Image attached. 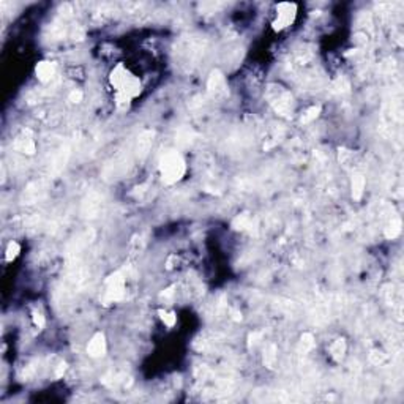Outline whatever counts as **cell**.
I'll use <instances>...</instances> for the list:
<instances>
[{"label":"cell","mask_w":404,"mask_h":404,"mask_svg":"<svg viewBox=\"0 0 404 404\" xmlns=\"http://www.w3.org/2000/svg\"><path fill=\"white\" fill-rule=\"evenodd\" d=\"M401 234V220L395 218L390 221V224L385 228V237L387 239H397Z\"/></svg>","instance_id":"obj_18"},{"label":"cell","mask_w":404,"mask_h":404,"mask_svg":"<svg viewBox=\"0 0 404 404\" xmlns=\"http://www.w3.org/2000/svg\"><path fill=\"white\" fill-rule=\"evenodd\" d=\"M186 172V163L183 157L175 150H169L160 158V174L161 180L166 185H174L180 182Z\"/></svg>","instance_id":"obj_2"},{"label":"cell","mask_w":404,"mask_h":404,"mask_svg":"<svg viewBox=\"0 0 404 404\" xmlns=\"http://www.w3.org/2000/svg\"><path fill=\"white\" fill-rule=\"evenodd\" d=\"M313 347H314V336H313V333L307 331V333L302 335V338L299 341V352L300 354H307V352L311 351Z\"/></svg>","instance_id":"obj_16"},{"label":"cell","mask_w":404,"mask_h":404,"mask_svg":"<svg viewBox=\"0 0 404 404\" xmlns=\"http://www.w3.org/2000/svg\"><path fill=\"white\" fill-rule=\"evenodd\" d=\"M14 149L17 152H21V154H25V155H33L35 152H37V146H35V141L32 139V136L27 131V134H21V136H17L16 141H14Z\"/></svg>","instance_id":"obj_9"},{"label":"cell","mask_w":404,"mask_h":404,"mask_svg":"<svg viewBox=\"0 0 404 404\" xmlns=\"http://www.w3.org/2000/svg\"><path fill=\"white\" fill-rule=\"evenodd\" d=\"M109 82L114 87L115 93H122L125 96H128L130 100L139 96V93L142 90L139 78L134 76L133 73H130V70L125 68L123 64H119L111 71Z\"/></svg>","instance_id":"obj_1"},{"label":"cell","mask_w":404,"mask_h":404,"mask_svg":"<svg viewBox=\"0 0 404 404\" xmlns=\"http://www.w3.org/2000/svg\"><path fill=\"white\" fill-rule=\"evenodd\" d=\"M276 346L275 344H268L265 349H264V357H262V362L267 368H275V363H276Z\"/></svg>","instance_id":"obj_15"},{"label":"cell","mask_w":404,"mask_h":404,"mask_svg":"<svg viewBox=\"0 0 404 404\" xmlns=\"http://www.w3.org/2000/svg\"><path fill=\"white\" fill-rule=\"evenodd\" d=\"M253 224H256V221H253V218H251V215L248 212H243V213H239L237 217L232 220L231 226L234 231H246L253 228Z\"/></svg>","instance_id":"obj_12"},{"label":"cell","mask_w":404,"mask_h":404,"mask_svg":"<svg viewBox=\"0 0 404 404\" xmlns=\"http://www.w3.org/2000/svg\"><path fill=\"white\" fill-rule=\"evenodd\" d=\"M384 360H385V355L381 351H373L370 354V362L374 363V365H381Z\"/></svg>","instance_id":"obj_22"},{"label":"cell","mask_w":404,"mask_h":404,"mask_svg":"<svg viewBox=\"0 0 404 404\" xmlns=\"http://www.w3.org/2000/svg\"><path fill=\"white\" fill-rule=\"evenodd\" d=\"M207 90L212 98L215 100H223V98L228 96V84H226V78L221 73L220 70H213L209 81H207Z\"/></svg>","instance_id":"obj_6"},{"label":"cell","mask_w":404,"mask_h":404,"mask_svg":"<svg viewBox=\"0 0 404 404\" xmlns=\"http://www.w3.org/2000/svg\"><path fill=\"white\" fill-rule=\"evenodd\" d=\"M267 100L270 103L273 109L283 115V117H289L292 112V95L286 90L284 87L270 84L267 88Z\"/></svg>","instance_id":"obj_4"},{"label":"cell","mask_w":404,"mask_h":404,"mask_svg":"<svg viewBox=\"0 0 404 404\" xmlns=\"http://www.w3.org/2000/svg\"><path fill=\"white\" fill-rule=\"evenodd\" d=\"M231 313H232V319H234V321H242V314H240L239 311L232 310Z\"/></svg>","instance_id":"obj_26"},{"label":"cell","mask_w":404,"mask_h":404,"mask_svg":"<svg viewBox=\"0 0 404 404\" xmlns=\"http://www.w3.org/2000/svg\"><path fill=\"white\" fill-rule=\"evenodd\" d=\"M330 355L335 362H343V358L346 355V341L343 338H338L333 341V344L330 346Z\"/></svg>","instance_id":"obj_14"},{"label":"cell","mask_w":404,"mask_h":404,"mask_svg":"<svg viewBox=\"0 0 404 404\" xmlns=\"http://www.w3.org/2000/svg\"><path fill=\"white\" fill-rule=\"evenodd\" d=\"M82 98H84V93L81 92V90H71L70 95H68V100H70L71 103H75V104H78V103L82 101Z\"/></svg>","instance_id":"obj_23"},{"label":"cell","mask_w":404,"mask_h":404,"mask_svg":"<svg viewBox=\"0 0 404 404\" xmlns=\"http://www.w3.org/2000/svg\"><path fill=\"white\" fill-rule=\"evenodd\" d=\"M106 338H104V333H101V331H98V333H95L90 341H88V344H87V354L93 357V358H100L106 354Z\"/></svg>","instance_id":"obj_8"},{"label":"cell","mask_w":404,"mask_h":404,"mask_svg":"<svg viewBox=\"0 0 404 404\" xmlns=\"http://www.w3.org/2000/svg\"><path fill=\"white\" fill-rule=\"evenodd\" d=\"M319 114H321V106L319 104H314V106H310L307 111H305L302 114V117H300V122L302 123H311L313 120H316L319 117Z\"/></svg>","instance_id":"obj_17"},{"label":"cell","mask_w":404,"mask_h":404,"mask_svg":"<svg viewBox=\"0 0 404 404\" xmlns=\"http://www.w3.org/2000/svg\"><path fill=\"white\" fill-rule=\"evenodd\" d=\"M154 136H155V133L152 131V130H146V131H142L139 134V138H138V146H136V155H138V160L142 161V160H146L147 155H149V152L152 149V142H154Z\"/></svg>","instance_id":"obj_7"},{"label":"cell","mask_w":404,"mask_h":404,"mask_svg":"<svg viewBox=\"0 0 404 404\" xmlns=\"http://www.w3.org/2000/svg\"><path fill=\"white\" fill-rule=\"evenodd\" d=\"M32 318H33L35 325H37L38 328H43L44 324H46V319H44L43 313H41L40 310H33V311H32Z\"/></svg>","instance_id":"obj_21"},{"label":"cell","mask_w":404,"mask_h":404,"mask_svg":"<svg viewBox=\"0 0 404 404\" xmlns=\"http://www.w3.org/2000/svg\"><path fill=\"white\" fill-rule=\"evenodd\" d=\"M160 314V319L163 321V324L167 325V327H174L175 322H177V316L174 311H164V310H160L158 311Z\"/></svg>","instance_id":"obj_20"},{"label":"cell","mask_w":404,"mask_h":404,"mask_svg":"<svg viewBox=\"0 0 404 404\" xmlns=\"http://www.w3.org/2000/svg\"><path fill=\"white\" fill-rule=\"evenodd\" d=\"M65 370H67V363H60L59 368H57V371H56V378L57 379L62 378V376H64V373H65Z\"/></svg>","instance_id":"obj_25"},{"label":"cell","mask_w":404,"mask_h":404,"mask_svg":"<svg viewBox=\"0 0 404 404\" xmlns=\"http://www.w3.org/2000/svg\"><path fill=\"white\" fill-rule=\"evenodd\" d=\"M19 253H21L19 243H17V242H10L8 246H6V251H5V261L6 262H13L14 259L19 256Z\"/></svg>","instance_id":"obj_19"},{"label":"cell","mask_w":404,"mask_h":404,"mask_svg":"<svg viewBox=\"0 0 404 404\" xmlns=\"http://www.w3.org/2000/svg\"><path fill=\"white\" fill-rule=\"evenodd\" d=\"M365 186H366V180L362 174H354L352 175V182H351V188H352V197L355 201H360L362 196H363V191H365Z\"/></svg>","instance_id":"obj_13"},{"label":"cell","mask_w":404,"mask_h":404,"mask_svg":"<svg viewBox=\"0 0 404 404\" xmlns=\"http://www.w3.org/2000/svg\"><path fill=\"white\" fill-rule=\"evenodd\" d=\"M35 75H37L40 82L46 84L54 78V75H56V65L49 60H43L35 67Z\"/></svg>","instance_id":"obj_10"},{"label":"cell","mask_w":404,"mask_h":404,"mask_svg":"<svg viewBox=\"0 0 404 404\" xmlns=\"http://www.w3.org/2000/svg\"><path fill=\"white\" fill-rule=\"evenodd\" d=\"M100 209H101V199L96 194H90L82 205V213L85 218L87 217L92 218V217H96V213L100 212Z\"/></svg>","instance_id":"obj_11"},{"label":"cell","mask_w":404,"mask_h":404,"mask_svg":"<svg viewBox=\"0 0 404 404\" xmlns=\"http://www.w3.org/2000/svg\"><path fill=\"white\" fill-rule=\"evenodd\" d=\"M275 19L272 22V29L275 32H281L294 24L295 17H297V5L291 2L278 3L275 8Z\"/></svg>","instance_id":"obj_5"},{"label":"cell","mask_w":404,"mask_h":404,"mask_svg":"<svg viewBox=\"0 0 404 404\" xmlns=\"http://www.w3.org/2000/svg\"><path fill=\"white\" fill-rule=\"evenodd\" d=\"M174 289H175V286H169V287H166V289L160 294V297H161V299H170V297L174 295Z\"/></svg>","instance_id":"obj_24"},{"label":"cell","mask_w":404,"mask_h":404,"mask_svg":"<svg viewBox=\"0 0 404 404\" xmlns=\"http://www.w3.org/2000/svg\"><path fill=\"white\" fill-rule=\"evenodd\" d=\"M127 294V276L123 272H114L109 275L104 281V294H103V303L111 305L114 302H120L125 299Z\"/></svg>","instance_id":"obj_3"}]
</instances>
